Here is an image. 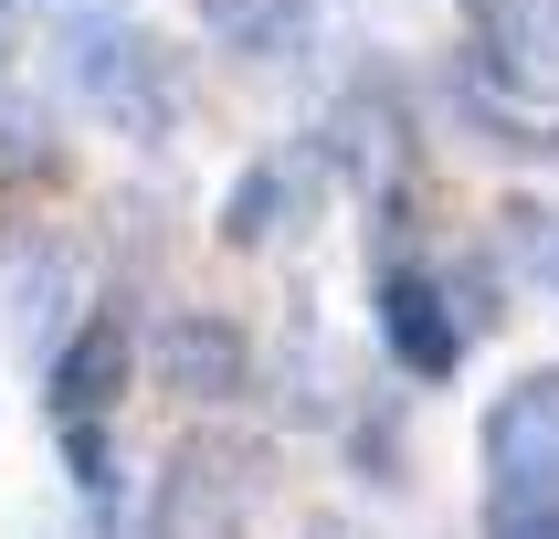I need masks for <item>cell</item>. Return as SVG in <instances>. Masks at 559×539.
I'll return each mask as SVG.
<instances>
[{"label":"cell","mask_w":559,"mask_h":539,"mask_svg":"<svg viewBox=\"0 0 559 539\" xmlns=\"http://www.w3.org/2000/svg\"><path fill=\"white\" fill-rule=\"evenodd\" d=\"M486 518L518 539L559 529V371H528L486 412Z\"/></svg>","instance_id":"6da1fadb"},{"label":"cell","mask_w":559,"mask_h":539,"mask_svg":"<svg viewBox=\"0 0 559 539\" xmlns=\"http://www.w3.org/2000/svg\"><path fill=\"white\" fill-rule=\"evenodd\" d=\"M158 380L190 391V402H233L253 380V349H243V328H222V317H180V328L158 339Z\"/></svg>","instance_id":"7a4b0ae2"},{"label":"cell","mask_w":559,"mask_h":539,"mask_svg":"<svg viewBox=\"0 0 559 539\" xmlns=\"http://www.w3.org/2000/svg\"><path fill=\"white\" fill-rule=\"evenodd\" d=\"M380 328H391V349H402V371H423V380H443L454 349H465V328L443 317V285L433 276H391V285H380Z\"/></svg>","instance_id":"3957f363"},{"label":"cell","mask_w":559,"mask_h":539,"mask_svg":"<svg viewBox=\"0 0 559 539\" xmlns=\"http://www.w3.org/2000/svg\"><path fill=\"white\" fill-rule=\"evenodd\" d=\"M475 22H486L507 74H528L538 95H559V0H475Z\"/></svg>","instance_id":"277c9868"},{"label":"cell","mask_w":559,"mask_h":539,"mask_svg":"<svg viewBox=\"0 0 559 539\" xmlns=\"http://www.w3.org/2000/svg\"><path fill=\"white\" fill-rule=\"evenodd\" d=\"M117 391H127V328H117V317H95L85 339H63L53 402H63V423H74V412H106Z\"/></svg>","instance_id":"5b68a950"},{"label":"cell","mask_w":559,"mask_h":539,"mask_svg":"<svg viewBox=\"0 0 559 539\" xmlns=\"http://www.w3.org/2000/svg\"><path fill=\"white\" fill-rule=\"evenodd\" d=\"M201 22L233 43V54H296L317 22V0H201Z\"/></svg>","instance_id":"8992f818"},{"label":"cell","mask_w":559,"mask_h":539,"mask_svg":"<svg viewBox=\"0 0 559 539\" xmlns=\"http://www.w3.org/2000/svg\"><path fill=\"white\" fill-rule=\"evenodd\" d=\"M264 222H275V169H253V180L233 190V212H222V233H233V244H253Z\"/></svg>","instance_id":"52a82bcc"}]
</instances>
